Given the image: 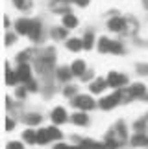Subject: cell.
<instances>
[{
	"label": "cell",
	"mask_w": 148,
	"mask_h": 149,
	"mask_svg": "<svg viewBox=\"0 0 148 149\" xmlns=\"http://www.w3.org/2000/svg\"><path fill=\"white\" fill-rule=\"evenodd\" d=\"M107 88H109V83H107L106 77H94L93 81L89 83V92L91 94H96V96L104 94Z\"/></svg>",
	"instance_id": "cell-9"
},
{
	"label": "cell",
	"mask_w": 148,
	"mask_h": 149,
	"mask_svg": "<svg viewBox=\"0 0 148 149\" xmlns=\"http://www.w3.org/2000/svg\"><path fill=\"white\" fill-rule=\"evenodd\" d=\"M15 125H17V122H15V118H11V116H8L6 118V131H13L15 129Z\"/></svg>",
	"instance_id": "cell-38"
},
{
	"label": "cell",
	"mask_w": 148,
	"mask_h": 149,
	"mask_svg": "<svg viewBox=\"0 0 148 149\" xmlns=\"http://www.w3.org/2000/svg\"><path fill=\"white\" fill-rule=\"evenodd\" d=\"M50 120H52L54 125H63L65 122H70V116H69V112H67L65 107L58 105V107L52 109V112H50Z\"/></svg>",
	"instance_id": "cell-7"
},
{
	"label": "cell",
	"mask_w": 148,
	"mask_h": 149,
	"mask_svg": "<svg viewBox=\"0 0 148 149\" xmlns=\"http://www.w3.org/2000/svg\"><path fill=\"white\" fill-rule=\"evenodd\" d=\"M22 120H24V123L28 125V127H35V125L43 123V116L39 112H26Z\"/></svg>",
	"instance_id": "cell-21"
},
{
	"label": "cell",
	"mask_w": 148,
	"mask_h": 149,
	"mask_svg": "<svg viewBox=\"0 0 148 149\" xmlns=\"http://www.w3.org/2000/svg\"><path fill=\"white\" fill-rule=\"evenodd\" d=\"M37 54L39 52L35 48H26V50H22V52H19V54L15 55V63L17 65H19V63H30V61H33L37 57Z\"/></svg>",
	"instance_id": "cell-12"
},
{
	"label": "cell",
	"mask_w": 148,
	"mask_h": 149,
	"mask_svg": "<svg viewBox=\"0 0 148 149\" xmlns=\"http://www.w3.org/2000/svg\"><path fill=\"white\" fill-rule=\"evenodd\" d=\"M80 146L83 149H107L104 142H96V140H91V138H85L80 142Z\"/></svg>",
	"instance_id": "cell-25"
},
{
	"label": "cell",
	"mask_w": 148,
	"mask_h": 149,
	"mask_svg": "<svg viewBox=\"0 0 148 149\" xmlns=\"http://www.w3.org/2000/svg\"><path fill=\"white\" fill-rule=\"evenodd\" d=\"M70 70L74 74V77H82L85 72H87V63L83 59H74L70 63Z\"/></svg>",
	"instance_id": "cell-16"
},
{
	"label": "cell",
	"mask_w": 148,
	"mask_h": 149,
	"mask_svg": "<svg viewBox=\"0 0 148 149\" xmlns=\"http://www.w3.org/2000/svg\"><path fill=\"white\" fill-rule=\"evenodd\" d=\"M141 4H143V8L148 11V0H141Z\"/></svg>",
	"instance_id": "cell-43"
},
{
	"label": "cell",
	"mask_w": 148,
	"mask_h": 149,
	"mask_svg": "<svg viewBox=\"0 0 148 149\" xmlns=\"http://www.w3.org/2000/svg\"><path fill=\"white\" fill-rule=\"evenodd\" d=\"M22 140L26 144H37V131L33 127H26L22 131Z\"/></svg>",
	"instance_id": "cell-24"
},
{
	"label": "cell",
	"mask_w": 148,
	"mask_h": 149,
	"mask_svg": "<svg viewBox=\"0 0 148 149\" xmlns=\"http://www.w3.org/2000/svg\"><path fill=\"white\" fill-rule=\"evenodd\" d=\"M8 149H24V144L22 142H9Z\"/></svg>",
	"instance_id": "cell-40"
},
{
	"label": "cell",
	"mask_w": 148,
	"mask_h": 149,
	"mask_svg": "<svg viewBox=\"0 0 148 149\" xmlns=\"http://www.w3.org/2000/svg\"><path fill=\"white\" fill-rule=\"evenodd\" d=\"M135 74L137 76H143V77H148V63H135Z\"/></svg>",
	"instance_id": "cell-33"
},
{
	"label": "cell",
	"mask_w": 148,
	"mask_h": 149,
	"mask_svg": "<svg viewBox=\"0 0 148 149\" xmlns=\"http://www.w3.org/2000/svg\"><path fill=\"white\" fill-rule=\"evenodd\" d=\"M106 26H107V30H109L111 33H121V35L128 33V19L122 17L121 13L109 17L107 22H106Z\"/></svg>",
	"instance_id": "cell-4"
},
{
	"label": "cell",
	"mask_w": 148,
	"mask_h": 149,
	"mask_svg": "<svg viewBox=\"0 0 148 149\" xmlns=\"http://www.w3.org/2000/svg\"><path fill=\"white\" fill-rule=\"evenodd\" d=\"M50 4H67V6H74V0H52Z\"/></svg>",
	"instance_id": "cell-41"
},
{
	"label": "cell",
	"mask_w": 148,
	"mask_h": 149,
	"mask_svg": "<svg viewBox=\"0 0 148 149\" xmlns=\"http://www.w3.org/2000/svg\"><path fill=\"white\" fill-rule=\"evenodd\" d=\"M124 90V103H130L133 100H143L148 94V87L144 83H130Z\"/></svg>",
	"instance_id": "cell-2"
},
{
	"label": "cell",
	"mask_w": 148,
	"mask_h": 149,
	"mask_svg": "<svg viewBox=\"0 0 148 149\" xmlns=\"http://www.w3.org/2000/svg\"><path fill=\"white\" fill-rule=\"evenodd\" d=\"M15 70H17V76H19V81L24 85L26 81H30V79H33V68L30 63H19V65L15 66Z\"/></svg>",
	"instance_id": "cell-6"
},
{
	"label": "cell",
	"mask_w": 148,
	"mask_h": 149,
	"mask_svg": "<svg viewBox=\"0 0 148 149\" xmlns=\"http://www.w3.org/2000/svg\"><path fill=\"white\" fill-rule=\"evenodd\" d=\"M43 33H44L43 22L39 20V19H33V22H32V30H30V33H28L30 41H33V42H41V41H43Z\"/></svg>",
	"instance_id": "cell-10"
},
{
	"label": "cell",
	"mask_w": 148,
	"mask_h": 149,
	"mask_svg": "<svg viewBox=\"0 0 148 149\" xmlns=\"http://www.w3.org/2000/svg\"><path fill=\"white\" fill-rule=\"evenodd\" d=\"M19 41V33L17 31H11V30H8L6 31V39H4V42H6V46H13V44Z\"/></svg>",
	"instance_id": "cell-31"
},
{
	"label": "cell",
	"mask_w": 148,
	"mask_h": 149,
	"mask_svg": "<svg viewBox=\"0 0 148 149\" xmlns=\"http://www.w3.org/2000/svg\"><path fill=\"white\" fill-rule=\"evenodd\" d=\"M32 22H33V19H30V17H19L13 24V30L19 33V35L28 37V33L32 30Z\"/></svg>",
	"instance_id": "cell-8"
},
{
	"label": "cell",
	"mask_w": 148,
	"mask_h": 149,
	"mask_svg": "<svg viewBox=\"0 0 148 149\" xmlns=\"http://www.w3.org/2000/svg\"><path fill=\"white\" fill-rule=\"evenodd\" d=\"M113 131H115V134L126 144V140H128V125H126V122H124V120H118L115 123V127H113Z\"/></svg>",
	"instance_id": "cell-20"
},
{
	"label": "cell",
	"mask_w": 148,
	"mask_h": 149,
	"mask_svg": "<svg viewBox=\"0 0 148 149\" xmlns=\"http://www.w3.org/2000/svg\"><path fill=\"white\" fill-rule=\"evenodd\" d=\"M9 26H11V19L6 15V17H4V28H6V30H9Z\"/></svg>",
	"instance_id": "cell-42"
},
{
	"label": "cell",
	"mask_w": 148,
	"mask_h": 149,
	"mask_svg": "<svg viewBox=\"0 0 148 149\" xmlns=\"http://www.w3.org/2000/svg\"><path fill=\"white\" fill-rule=\"evenodd\" d=\"M48 142H52V138H50V134H48V129L47 127H41V129L37 131V144L44 146V144H48Z\"/></svg>",
	"instance_id": "cell-28"
},
{
	"label": "cell",
	"mask_w": 148,
	"mask_h": 149,
	"mask_svg": "<svg viewBox=\"0 0 148 149\" xmlns=\"http://www.w3.org/2000/svg\"><path fill=\"white\" fill-rule=\"evenodd\" d=\"M19 81V76H17V70H11V63L6 61V85L8 87H15Z\"/></svg>",
	"instance_id": "cell-17"
},
{
	"label": "cell",
	"mask_w": 148,
	"mask_h": 149,
	"mask_svg": "<svg viewBox=\"0 0 148 149\" xmlns=\"http://www.w3.org/2000/svg\"><path fill=\"white\" fill-rule=\"evenodd\" d=\"M106 79H107V83H109V88H126L128 85H130L128 74L117 72V70H111V72L106 76Z\"/></svg>",
	"instance_id": "cell-5"
},
{
	"label": "cell",
	"mask_w": 148,
	"mask_h": 149,
	"mask_svg": "<svg viewBox=\"0 0 148 149\" xmlns=\"http://www.w3.org/2000/svg\"><path fill=\"white\" fill-rule=\"evenodd\" d=\"M80 79H82L83 83H91V81L94 79V72H93V70H87V72H85V74H83V76L80 77Z\"/></svg>",
	"instance_id": "cell-37"
},
{
	"label": "cell",
	"mask_w": 148,
	"mask_h": 149,
	"mask_svg": "<svg viewBox=\"0 0 148 149\" xmlns=\"http://www.w3.org/2000/svg\"><path fill=\"white\" fill-rule=\"evenodd\" d=\"M61 94L65 96V98H69V100H72L74 96H78L80 92H78V87L76 85H70V83H67L63 88H61Z\"/></svg>",
	"instance_id": "cell-27"
},
{
	"label": "cell",
	"mask_w": 148,
	"mask_h": 149,
	"mask_svg": "<svg viewBox=\"0 0 148 149\" xmlns=\"http://www.w3.org/2000/svg\"><path fill=\"white\" fill-rule=\"evenodd\" d=\"M146 118H148V112H146Z\"/></svg>",
	"instance_id": "cell-46"
},
{
	"label": "cell",
	"mask_w": 148,
	"mask_h": 149,
	"mask_svg": "<svg viewBox=\"0 0 148 149\" xmlns=\"http://www.w3.org/2000/svg\"><path fill=\"white\" fill-rule=\"evenodd\" d=\"M52 149H83L82 146H69V144H63V142H61V140H58V142H56V144H54V147Z\"/></svg>",
	"instance_id": "cell-35"
},
{
	"label": "cell",
	"mask_w": 148,
	"mask_h": 149,
	"mask_svg": "<svg viewBox=\"0 0 148 149\" xmlns=\"http://www.w3.org/2000/svg\"><path fill=\"white\" fill-rule=\"evenodd\" d=\"M70 122L78 127H87L89 125V116L85 111H76L74 114H70Z\"/></svg>",
	"instance_id": "cell-15"
},
{
	"label": "cell",
	"mask_w": 148,
	"mask_h": 149,
	"mask_svg": "<svg viewBox=\"0 0 148 149\" xmlns=\"http://www.w3.org/2000/svg\"><path fill=\"white\" fill-rule=\"evenodd\" d=\"M72 77H74V74L70 70V66H65V65H61L56 68V81H59V83H70L72 81Z\"/></svg>",
	"instance_id": "cell-11"
},
{
	"label": "cell",
	"mask_w": 148,
	"mask_h": 149,
	"mask_svg": "<svg viewBox=\"0 0 148 149\" xmlns=\"http://www.w3.org/2000/svg\"><path fill=\"white\" fill-rule=\"evenodd\" d=\"M111 54L113 55H124L126 54V46H124L122 41H113L111 44Z\"/></svg>",
	"instance_id": "cell-30"
},
{
	"label": "cell",
	"mask_w": 148,
	"mask_h": 149,
	"mask_svg": "<svg viewBox=\"0 0 148 149\" xmlns=\"http://www.w3.org/2000/svg\"><path fill=\"white\" fill-rule=\"evenodd\" d=\"M121 103H124V90L115 88L111 94H106L98 100V107L102 111H113L115 107H118Z\"/></svg>",
	"instance_id": "cell-1"
},
{
	"label": "cell",
	"mask_w": 148,
	"mask_h": 149,
	"mask_svg": "<svg viewBox=\"0 0 148 149\" xmlns=\"http://www.w3.org/2000/svg\"><path fill=\"white\" fill-rule=\"evenodd\" d=\"M65 48L69 52H74V54H78V52L83 50V41L80 37H69L65 41Z\"/></svg>",
	"instance_id": "cell-18"
},
{
	"label": "cell",
	"mask_w": 148,
	"mask_h": 149,
	"mask_svg": "<svg viewBox=\"0 0 148 149\" xmlns=\"http://www.w3.org/2000/svg\"><path fill=\"white\" fill-rule=\"evenodd\" d=\"M28 94H30V92H28V88L24 87V85H22V87H17V90H15V96H17V100H24Z\"/></svg>",
	"instance_id": "cell-36"
},
{
	"label": "cell",
	"mask_w": 148,
	"mask_h": 149,
	"mask_svg": "<svg viewBox=\"0 0 148 149\" xmlns=\"http://www.w3.org/2000/svg\"><path fill=\"white\" fill-rule=\"evenodd\" d=\"M78 24H80V20H78V17L72 13H67V15H63L61 17V26H65L67 30H76L78 28Z\"/></svg>",
	"instance_id": "cell-19"
},
{
	"label": "cell",
	"mask_w": 148,
	"mask_h": 149,
	"mask_svg": "<svg viewBox=\"0 0 148 149\" xmlns=\"http://www.w3.org/2000/svg\"><path fill=\"white\" fill-rule=\"evenodd\" d=\"M111 44H113V39L98 37V41H96V50H98L100 54H111Z\"/></svg>",
	"instance_id": "cell-22"
},
{
	"label": "cell",
	"mask_w": 148,
	"mask_h": 149,
	"mask_svg": "<svg viewBox=\"0 0 148 149\" xmlns=\"http://www.w3.org/2000/svg\"><path fill=\"white\" fill-rule=\"evenodd\" d=\"M82 41H83V50H87V52H91L93 48H96V35H94V30H89L83 33V37H82Z\"/></svg>",
	"instance_id": "cell-14"
},
{
	"label": "cell",
	"mask_w": 148,
	"mask_h": 149,
	"mask_svg": "<svg viewBox=\"0 0 148 149\" xmlns=\"http://www.w3.org/2000/svg\"><path fill=\"white\" fill-rule=\"evenodd\" d=\"M89 4H91V0H74V6H78V8H89Z\"/></svg>",
	"instance_id": "cell-39"
},
{
	"label": "cell",
	"mask_w": 148,
	"mask_h": 149,
	"mask_svg": "<svg viewBox=\"0 0 148 149\" xmlns=\"http://www.w3.org/2000/svg\"><path fill=\"white\" fill-rule=\"evenodd\" d=\"M148 142V133H133V136L130 138V144L133 147H146Z\"/></svg>",
	"instance_id": "cell-23"
},
{
	"label": "cell",
	"mask_w": 148,
	"mask_h": 149,
	"mask_svg": "<svg viewBox=\"0 0 148 149\" xmlns=\"http://www.w3.org/2000/svg\"><path fill=\"white\" fill-rule=\"evenodd\" d=\"M48 129V134H50V138H52V142H58V140H61L63 138V133L59 131V125H50V127H47Z\"/></svg>",
	"instance_id": "cell-29"
},
{
	"label": "cell",
	"mask_w": 148,
	"mask_h": 149,
	"mask_svg": "<svg viewBox=\"0 0 148 149\" xmlns=\"http://www.w3.org/2000/svg\"><path fill=\"white\" fill-rule=\"evenodd\" d=\"M133 133H148V118H139L133 122Z\"/></svg>",
	"instance_id": "cell-26"
},
{
	"label": "cell",
	"mask_w": 148,
	"mask_h": 149,
	"mask_svg": "<svg viewBox=\"0 0 148 149\" xmlns=\"http://www.w3.org/2000/svg\"><path fill=\"white\" fill-rule=\"evenodd\" d=\"M146 149H148V142H146Z\"/></svg>",
	"instance_id": "cell-45"
},
{
	"label": "cell",
	"mask_w": 148,
	"mask_h": 149,
	"mask_svg": "<svg viewBox=\"0 0 148 149\" xmlns=\"http://www.w3.org/2000/svg\"><path fill=\"white\" fill-rule=\"evenodd\" d=\"M24 87L28 88V92H37V90H39V83H37V79L33 77V79H30V81L24 83Z\"/></svg>",
	"instance_id": "cell-34"
},
{
	"label": "cell",
	"mask_w": 148,
	"mask_h": 149,
	"mask_svg": "<svg viewBox=\"0 0 148 149\" xmlns=\"http://www.w3.org/2000/svg\"><path fill=\"white\" fill-rule=\"evenodd\" d=\"M50 37H52V41H56V42L67 41V39H69V30H67L65 26H54L52 30H50Z\"/></svg>",
	"instance_id": "cell-13"
},
{
	"label": "cell",
	"mask_w": 148,
	"mask_h": 149,
	"mask_svg": "<svg viewBox=\"0 0 148 149\" xmlns=\"http://www.w3.org/2000/svg\"><path fill=\"white\" fill-rule=\"evenodd\" d=\"M13 6L19 11H30L32 9V0H11Z\"/></svg>",
	"instance_id": "cell-32"
},
{
	"label": "cell",
	"mask_w": 148,
	"mask_h": 149,
	"mask_svg": "<svg viewBox=\"0 0 148 149\" xmlns=\"http://www.w3.org/2000/svg\"><path fill=\"white\" fill-rule=\"evenodd\" d=\"M143 100H144V101H148V94H146V96H144V98H143Z\"/></svg>",
	"instance_id": "cell-44"
},
{
	"label": "cell",
	"mask_w": 148,
	"mask_h": 149,
	"mask_svg": "<svg viewBox=\"0 0 148 149\" xmlns=\"http://www.w3.org/2000/svg\"><path fill=\"white\" fill-rule=\"evenodd\" d=\"M70 105L74 109H78V111H93V109L98 107V101H94L93 98V94H78V96H74V98L70 100Z\"/></svg>",
	"instance_id": "cell-3"
}]
</instances>
